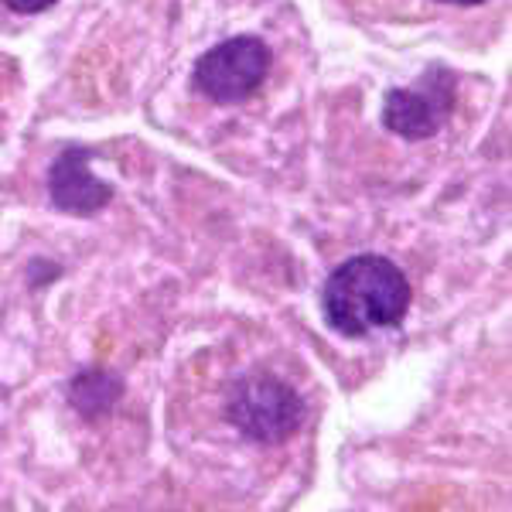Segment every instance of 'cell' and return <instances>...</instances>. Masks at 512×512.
I'll list each match as a JSON object with an SVG mask.
<instances>
[{"instance_id":"obj_1","label":"cell","mask_w":512,"mask_h":512,"mask_svg":"<svg viewBox=\"0 0 512 512\" xmlns=\"http://www.w3.org/2000/svg\"><path fill=\"white\" fill-rule=\"evenodd\" d=\"M321 308L328 325L345 338H366L379 328H393L410 308L407 274L379 253L352 256L325 280Z\"/></svg>"},{"instance_id":"obj_2","label":"cell","mask_w":512,"mask_h":512,"mask_svg":"<svg viewBox=\"0 0 512 512\" xmlns=\"http://www.w3.org/2000/svg\"><path fill=\"white\" fill-rule=\"evenodd\" d=\"M226 414L246 441L284 444L301 427L304 403L291 383L270 373H253L233 386Z\"/></svg>"},{"instance_id":"obj_3","label":"cell","mask_w":512,"mask_h":512,"mask_svg":"<svg viewBox=\"0 0 512 512\" xmlns=\"http://www.w3.org/2000/svg\"><path fill=\"white\" fill-rule=\"evenodd\" d=\"M270 48L253 35L229 38L195 62V89L212 103L233 106L250 99L270 72Z\"/></svg>"},{"instance_id":"obj_4","label":"cell","mask_w":512,"mask_h":512,"mask_svg":"<svg viewBox=\"0 0 512 512\" xmlns=\"http://www.w3.org/2000/svg\"><path fill=\"white\" fill-rule=\"evenodd\" d=\"M454 110V72L427 69L414 89H390L383 99V127L403 140H427L448 123Z\"/></svg>"},{"instance_id":"obj_5","label":"cell","mask_w":512,"mask_h":512,"mask_svg":"<svg viewBox=\"0 0 512 512\" xmlns=\"http://www.w3.org/2000/svg\"><path fill=\"white\" fill-rule=\"evenodd\" d=\"M48 195L69 216H96L113 198V188L89 171V147H65L48 171Z\"/></svg>"},{"instance_id":"obj_6","label":"cell","mask_w":512,"mask_h":512,"mask_svg":"<svg viewBox=\"0 0 512 512\" xmlns=\"http://www.w3.org/2000/svg\"><path fill=\"white\" fill-rule=\"evenodd\" d=\"M123 383L106 369H82L69 383V403L82 417H99L120 400Z\"/></svg>"},{"instance_id":"obj_7","label":"cell","mask_w":512,"mask_h":512,"mask_svg":"<svg viewBox=\"0 0 512 512\" xmlns=\"http://www.w3.org/2000/svg\"><path fill=\"white\" fill-rule=\"evenodd\" d=\"M55 0H4V7H11L14 14H41L45 7H52Z\"/></svg>"},{"instance_id":"obj_8","label":"cell","mask_w":512,"mask_h":512,"mask_svg":"<svg viewBox=\"0 0 512 512\" xmlns=\"http://www.w3.org/2000/svg\"><path fill=\"white\" fill-rule=\"evenodd\" d=\"M441 4H458V7H475V4H485V0H441Z\"/></svg>"}]
</instances>
